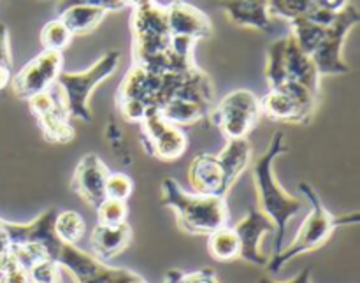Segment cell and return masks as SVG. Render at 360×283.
I'll return each instance as SVG.
<instances>
[{"label": "cell", "instance_id": "34", "mask_svg": "<svg viewBox=\"0 0 360 283\" xmlns=\"http://www.w3.org/2000/svg\"><path fill=\"white\" fill-rule=\"evenodd\" d=\"M0 65L9 67L13 65V55H11L9 46V30L4 23H0Z\"/></svg>", "mask_w": 360, "mask_h": 283}, {"label": "cell", "instance_id": "25", "mask_svg": "<svg viewBox=\"0 0 360 283\" xmlns=\"http://www.w3.org/2000/svg\"><path fill=\"white\" fill-rule=\"evenodd\" d=\"M266 80L271 88H276L287 81L285 76V37L278 39L267 49Z\"/></svg>", "mask_w": 360, "mask_h": 283}, {"label": "cell", "instance_id": "22", "mask_svg": "<svg viewBox=\"0 0 360 283\" xmlns=\"http://www.w3.org/2000/svg\"><path fill=\"white\" fill-rule=\"evenodd\" d=\"M207 252L218 263H231V260L239 259L241 243H239L234 227L225 225V227L211 232L207 236Z\"/></svg>", "mask_w": 360, "mask_h": 283}, {"label": "cell", "instance_id": "29", "mask_svg": "<svg viewBox=\"0 0 360 283\" xmlns=\"http://www.w3.org/2000/svg\"><path fill=\"white\" fill-rule=\"evenodd\" d=\"M32 282L39 283H62V268L53 259L37 260L34 266L28 270Z\"/></svg>", "mask_w": 360, "mask_h": 283}, {"label": "cell", "instance_id": "5", "mask_svg": "<svg viewBox=\"0 0 360 283\" xmlns=\"http://www.w3.org/2000/svg\"><path fill=\"white\" fill-rule=\"evenodd\" d=\"M319 108V95L302 84L285 81L260 99V113L281 123H309Z\"/></svg>", "mask_w": 360, "mask_h": 283}, {"label": "cell", "instance_id": "9", "mask_svg": "<svg viewBox=\"0 0 360 283\" xmlns=\"http://www.w3.org/2000/svg\"><path fill=\"white\" fill-rule=\"evenodd\" d=\"M62 51L42 49L35 58H32L16 76L11 80V87L18 99L28 101L41 92L49 90L55 84L56 77L62 73Z\"/></svg>", "mask_w": 360, "mask_h": 283}, {"label": "cell", "instance_id": "26", "mask_svg": "<svg viewBox=\"0 0 360 283\" xmlns=\"http://www.w3.org/2000/svg\"><path fill=\"white\" fill-rule=\"evenodd\" d=\"M72 32L67 28L60 18L48 21L41 30V44L44 49H53V51H63L72 41Z\"/></svg>", "mask_w": 360, "mask_h": 283}, {"label": "cell", "instance_id": "1", "mask_svg": "<svg viewBox=\"0 0 360 283\" xmlns=\"http://www.w3.org/2000/svg\"><path fill=\"white\" fill-rule=\"evenodd\" d=\"M288 146L285 143L283 132H274L269 141L267 150L253 162V182L257 189V199H259V210L273 220L274 234V256L281 252L287 234V225L299 211L304 208V203L297 197H292L285 192L274 176V162L280 155L287 153Z\"/></svg>", "mask_w": 360, "mask_h": 283}, {"label": "cell", "instance_id": "13", "mask_svg": "<svg viewBox=\"0 0 360 283\" xmlns=\"http://www.w3.org/2000/svg\"><path fill=\"white\" fill-rule=\"evenodd\" d=\"M109 169L97 153H86L76 165L70 190L84 201L88 206L97 208L105 199V182Z\"/></svg>", "mask_w": 360, "mask_h": 283}, {"label": "cell", "instance_id": "40", "mask_svg": "<svg viewBox=\"0 0 360 283\" xmlns=\"http://www.w3.org/2000/svg\"><path fill=\"white\" fill-rule=\"evenodd\" d=\"M120 2L123 4V7H139V6H143V4H148V2H151V0H120Z\"/></svg>", "mask_w": 360, "mask_h": 283}, {"label": "cell", "instance_id": "30", "mask_svg": "<svg viewBox=\"0 0 360 283\" xmlns=\"http://www.w3.org/2000/svg\"><path fill=\"white\" fill-rule=\"evenodd\" d=\"M118 109L127 122H141L146 116V113L151 111L136 99H118Z\"/></svg>", "mask_w": 360, "mask_h": 283}, {"label": "cell", "instance_id": "27", "mask_svg": "<svg viewBox=\"0 0 360 283\" xmlns=\"http://www.w3.org/2000/svg\"><path fill=\"white\" fill-rule=\"evenodd\" d=\"M95 211H97V224L101 225H120L123 222H127V217H129L127 201L109 199V197H105L95 208Z\"/></svg>", "mask_w": 360, "mask_h": 283}, {"label": "cell", "instance_id": "33", "mask_svg": "<svg viewBox=\"0 0 360 283\" xmlns=\"http://www.w3.org/2000/svg\"><path fill=\"white\" fill-rule=\"evenodd\" d=\"M179 283H220L211 268H204V270L193 271V273H183L181 282Z\"/></svg>", "mask_w": 360, "mask_h": 283}, {"label": "cell", "instance_id": "20", "mask_svg": "<svg viewBox=\"0 0 360 283\" xmlns=\"http://www.w3.org/2000/svg\"><path fill=\"white\" fill-rule=\"evenodd\" d=\"M56 263L62 270L69 271L70 277L76 280V283L84 282L86 278L94 277L97 271H101L105 266V263L98 260L95 256L83 252L81 249H77V245H63L60 249L58 257H56Z\"/></svg>", "mask_w": 360, "mask_h": 283}, {"label": "cell", "instance_id": "14", "mask_svg": "<svg viewBox=\"0 0 360 283\" xmlns=\"http://www.w3.org/2000/svg\"><path fill=\"white\" fill-rule=\"evenodd\" d=\"M165 13L172 37H188L197 42L200 39L211 37L213 34L210 16L185 0H174L165 6Z\"/></svg>", "mask_w": 360, "mask_h": 283}, {"label": "cell", "instance_id": "11", "mask_svg": "<svg viewBox=\"0 0 360 283\" xmlns=\"http://www.w3.org/2000/svg\"><path fill=\"white\" fill-rule=\"evenodd\" d=\"M58 213L55 206L42 211L35 220L28 224H13V222H4V229L7 232L9 245H25V243H37L42 245L48 252L49 259L56 260L62 241L55 234V217Z\"/></svg>", "mask_w": 360, "mask_h": 283}, {"label": "cell", "instance_id": "39", "mask_svg": "<svg viewBox=\"0 0 360 283\" xmlns=\"http://www.w3.org/2000/svg\"><path fill=\"white\" fill-rule=\"evenodd\" d=\"M181 277H183L181 271L171 270V271H167V273H165L164 283H179V282H181Z\"/></svg>", "mask_w": 360, "mask_h": 283}, {"label": "cell", "instance_id": "41", "mask_svg": "<svg viewBox=\"0 0 360 283\" xmlns=\"http://www.w3.org/2000/svg\"><path fill=\"white\" fill-rule=\"evenodd\" d=\"M123 283H146V280H144V278H141L139 275L132 273V275H130V277L127 278V280L123 282Z\"/></svg>", "mask_w": 360, "mask_h": 283}, {"label": "cell", "instance_id": "32", "mask_svg": "<svg viewBox=\"0 0 360 283\" xmlns=\"http://www.w3.org/2000/svg\"><path fill=\"white\" fill-rule=\"evenodd\" d=\"M70 6H95L102 7L109 13V11H120L123 9V4L120 0H60L58 6H56V11H63Z\"/></svg>", "mask_w": 360, "mask_h": 283}, {"label": "cell", "instance_id": "16", "mask_svg": "<svg viewBox=\"0 0 360 283\" xmlns=\"http://www.w3.org/2000/svg\"><path fill=\"white\" fill-rule=\"evenodd\" d=\"M285 76L287 81L302 84L320 95V73L308 53L302 51L292 35L285 37Z\"/></svg>", "mask_w": 360, "mask_h": 283}, {"label": "cell", "instance_id": "19", "mask_svg": "<svg viewBox=\"0 0 360 283\" xmlns=\"http://www.w3.org/2000/svg\"><path fill=\"white\" fill-rule=\"evenodd\" d=\"M217 157L220 161L221 169H224L225 183L231 190L232 185L238 182L239 176L248 169L250 162H252V143L246 137L227 139V144Z\"/></svg>", "mask_w": 360, "mask_h": 283}, {"label": "cell", "instance_id": "42", "mask_svg": "<svg viewBox=\"0 0 360 283\" xmlns=\"http://www.w3.org/2000/svg\"><path fill=\"white\" fill-rule=\"evenodd\" d=\"M30 283H39V282H32V280H30Z\"/></svg>", "mask_w": 360, "mask_h": 283}, {"label": "cell", "instance_id": "2", "mask_svg": "<svg viewBox=\"0 0 360 283\" xmlns=\"http://www.w3.org/2000/svg\"><path fill=\"white\" fill-rule=\"evenodd\" d=\"M299 190H301L302 196L309 201L311 211H309V215L304 218L301 227H299L294 241H292L287 249L283 246L281 252L273 256V259H269V263L266 264L267 273L271 275L280 273V271L283 270L285 264L290 263L295 257L302 256V253L313 252V250H319L320 246L326 245L338 227H343V225H357L360 220L359 211H354V213L348 215L330 213V211L323 206L319 192H316L309 183H299Z\"/></svg>", "mask_w": 360, "mask_h": 283}, {"label": "cell", "instance_id": "23", "mask_svg": "<svg viewBox=\"0 0 360 283\" xmlns=\"http://www.w3.org/2000/svg\"><path fill=\"white\" fill-rule=\"evenodd\" d=\"M160 115L165 120H169L174 125H192V123L200 122L202 118H206L207 108L206 106H200L197 102L185 101V99H171L167 104L162 106Z\"/></svg>", "mask_w": 360, "mask_h": 283}, {"label": "cell", "instance_id": "37", "mask_svg": "<svg viewBox=\"0 0 360 283\" xmlns=\"http://www.w3.org/2000/svg\"><path fill=\"white\" fill-rule=\"evenodd\" d=\"M257 283H311V270H309V268H306V270H302L297 277L292 278L290 282H274V280H271L269 277H262Z\"/></svg>", "mask_w": 360, "mask_h": 283}, {"label": "cell", "instance_id": "12", "mask_svg": "<svg viewBox=\"0 0 360 283\" xmlns=\"http://www.w3.org/2000/svg\"><path fill=\"white\" fill-rule=\"evenodd\" d=\"M234 231L241 243V252L239 259L253 264V266H266L269 263V257L264 256L260 250V241L266 234L276 231L273 220L267 215H264L259 208H252L238 224L234 225Z\"/></svg>", "mask_w": 360, "mask_h": 283}, {"label": "cell", "instance_id": "6", "mask_svg": "<svg viewBox=\"0 0 360 283\" xmlns=\"http://www.w3.org/2000/svg\"><path fill=\"white\" fill-rule=\"evenodd\" d=\"M260 116V99L253 92L241 88L229 92L221 99L211 113V122L227 139H241L255 129Z\"/></svg>", "mask_w": 360, "mask_h": 283}, {"label": "cell", "instance_id": "36", "mask_svg": "<svg viewBox=\"0 0 360 283\" xmlns=\"http://www.w3.org/2000/svg\"><path fill=\"white\" fill-rule=\"evenodd\" d=\"M316 7H322V9L333 11V13H340L341 9L350 4V0H313Z\"/></svg>", "mask_w": 360, "mask_h": 283}, {"label": "cell", "instance_id": "10", "mask_svg": "<svg viewBox=\"0 0 360 283\" xmlns=\"http://www.w3.org/2000/svg\"><path fill=\"white\" fill-rule=\"evenodd\" d=\"M27 102L30 106V111L39 120L46 141L65 144L74 139L76 130L70 123V116L60 95L56 97L55 94H51V90H46L28 99Z\"/></svg>", "mask_w": 360, "mask_h": 283}, {"label": "cell", "instance_id": "18", "mask_svg": "<svg viewBox=\"0 0 360 283\" xmlns=\"http://www.w3.org/2000/svg\"><path fill=\"white\" fill-rule=\"evenodd\" d=\"M220 7L238 27L262 32L273 30V18L269 14L267 0H220Z\"/></svg>", "mask_w": 360, "mask_h": 283}, {"label": "cell", "instance_id": "24", "mask_svg": "<svg viewBox=\"0 0 360 283\" xmlns=\"http://www.w3.org/2000/svg\"><path fill=\"white\" fill-rule=\"evenodd\" d=\"M53 227H55L56 238H58L63 245H77V243L83 239L84 232H86L84 218L74 210L58 211L55 217Z\"/></svg>", "mask_w": 360, "mask_h": 283}, {"label": "cell", "instance_id": "15", "mask_svg": "<svg viewBox=\"0 0 360 283\" xmlns=\"http://www.w3.org/2000/svg\"><path fill=\"white\" fill-rule=\"evenodd\" d=\"M188 182L192 192L202 194V196L225 197L229 194L224 169L217 155L213 153H199L190 162Z\"/></svg>", "mask_w": 360, "mask_h": 283}, {"label": "cell", "instance_id": "21", "mask_svg": "<svg viewBox=\"0 0 360 283\" xmlns=\"http://www.w3.org/2000/svg\"><path fill=\"white\" fill-rule=\"evenodd\" d=\"M108 11L95 6H70L60 11L58 18L67 25L72 35H84L94 32L104 20Z\"/></svg>", "mask_w": 360, "mask_h": 283}, {"label": "cell", "instance_id": "4", "mask_svg": "<svg viewBox=\"0 0 360 283\" xmlns=\"http://www.w3.org/2000/svg\"><path fill=\"white\" fill-rule=\"evenodd\" d=\"M120 58H122L120 51L109 49L86 70H81V73H65V70H62L58 74L55 84L58 87L60 97H62L70 118L90 122L91 111L88 108L90 95L94 94V90L102 81H105L116 73L120 65Z\"/></svg>", "mask_w": 360, "mask_h": 283}, {"label": "cell", "instance_id": "38", "mask_svg": "<svg viewBox=\"0 0 360 283\" xmlns=\"http://www.w3.org/2000/svg\"><path fill=\"white\" fill-rule=\"evenodd\" d=\"M11 80H13V74H11L9 67L0 65V92L6 90V88L9 87Z\"/></svg>", "mask_w": 360, "mask_h": 283}, {"label": "cell", "instance_id": "31", "mask_svg": "<svg viewBox=\"0 0 360 283\" xmlns=\"http://www.w3.org/2000/svg\"><path fill=\"white\" fill-rule=\"evenodd\" d=\"M130 275H132V271H129V270L104 266L101 271H97L94 277L86 278V280L81 282V283H122L123 280H127Z\"/></svg>", "mask_w": 360, "mask_h": 283}, {"label": "cell", "instance_id": "28", "mask_svg": "<svg viewBox=\"0 0 360 283\" xmlns=\"http://www.w3.org/2000/svg\"><path fill=\"white\" fill-rule=\"evenodd\" d=\"M134 192V182L125 172H109L105 182V197L118 201H129Z\"/></svg>", "mask_w": 360, "mask_h": 283}, {"label": "cell", "instance_id": "35", "mask_svg": "<svg viewBox=\"0 0 360 283\" xmlns=\"http://www.w3.org/2000/svg\"><path fill=\"white\" fill-rule=\"evenodd\" d=\"M2 283H30V275H28V270H25V268H13V270L4 273Z\"/></svg>", "mask_w": 360, "mask_h": 283}, {"label": "cell", "instance_id": "3", "mask_svg": "<svg viewBox=\"0 0 360 283\" xmlns=\"http://www.w3.org/2000/svg\"><path fill=\"white\" fill-rule=\"evenodd\" d=\"M160 203L174 211L178 227L190 236H210L229 222L225 197L185 192L174 178L162 182Z\"/></svg>", "mask_w": 360, "mask_h": 283}, {"label": "cell", "instance_id": "17", "mask_svg": "<svg viewBox=\"0 0 360 283\" xmlns=\"http://www.w3.org/2000/svg\"><path fill=\"white\" fill-rule=\"evenodd\" d=\"M132 243V229L127 222L120 225H101L97 224L91 231L90 245L94 256L102 263L116 259L122 256Z\"/></svg>", "mask_w": 360, "mask_h": 283}, {"label": "cell", "instance_id": "8", "mask_svg": "<svg viewBox=\"0 0 360 283\" xmlns=\"http://www.w3.org/2000/svg\"><path fill=\"white\" fill-rule=\"evenodd\" d=\"M143 127V146L148 155L164 162L178 161L188 146L186 134L178 125L160 115L158 109H151L141 120Z\"/></svg>", "mask_w": 360, "mask_h": 283}, {"label": "cell", "instance_id": "7", "mask_svg": "<svg viewBox=\"0 0 360 283\" xmlns=\"http://www.w3.org/2000/svg\"><path fill=\"white\" fill-rule=\"evenodd\" d=\"M360 21L357 7L348 4L345 9L336 14L334 21L327 25L323 39L319 48L311 55L320 76H341L350 73V65L343 60V44L352 28H355Z\"/></svg>", "mask_w": 360, "mask_h": 283}]
</instances>
